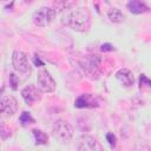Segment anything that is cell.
<instances>
[{"label": "cell", "instance_id": "6da1fadb", "mask_svg": "<svg viewBox=\"0 0 151 151\" xmlns=\"http://www.w3.org/2000/svg\"><path fill=\"white\" fill-rule=\"evenodd\" d=\"M61 22L77 32H85L90 28L91 17L86 8L78 7L63 17Z\"/></svg>", "mask_w": 151, "mask_h": 151}, {"label": "cell", "instance_id": "7a4b0ae2", "mask_svg": "<svg viewBox=\"0 0 151 151\" xmlns=\"http://www.w3.org/2000/svg\"><path fill=\"white\" fill-rule=\"evenodd\" d=\"M101 58L98 54H88L78 59L79 67L88 76V77H98L99 76V66Z\"/></svg>", "mask_w": 151, "mask_h": 151}, {"label": "cell", "instance_id": "3957f363", "mask_svg": "<svg viewBox=\"0 0 151 151\" xmlns=\"http://www.w3.org/2000/svg\"><path fill=\"white\" fill-rule=\"evenodd\" d=\"M52 134L57 140H59L63 144H66V143L71 142V139L73 137V127L66 120L59 119L53 124Z\"/></svg>", "mask_w": 151, "mask_h": 151}, {"label": "cell", "instance_id": "277c9868", "mask_svg": "<svg viewBox=\"0 0 151 151\" xmlns=\"http://www.w3.org/2000/svg\"><path fill=\"white\" fill-rule=\"evenodd\" d=\"M55 9L54 8H50V7H41L40 9H38L37 12H34L33 14V24L35 26L39 27H45L47 25H50L54 18H55Z\"/></svg>", "mask_w": 151, "mask_h": 151}, {"label": "cell", "instance_id": "5b68a950", "mask_svg": "<svg viewBox=\"0 0 151 151\" xmlns=\"http://www.w3.org/2000/svg\"><path fill=\"white\" fill-rule=\"evenodd\" d=\"M12 65L13 68L21 74H27L31 72V65L28 63L27 55L22 51H14L12 54Z\"/></svg>", "mask_w": 151, "mask_h": 151}, {"label": "cell", "instance_id": "8992f818", "mask_svg": "<svg viewBox=\"0 0 151 151\" xmlns=\"http://www.w3.org/2000/svg\"><path fill=\"white\" fill-rule=\"evenodd\" d=\"M37 84H38V87L42 92H46V93L53 92L55 90V86H57L54 79L52 78V76L50 74V72L46 71V70L39 71L38 77H37Z\"/></svg>", "mask_w": 151, "mask_h": 151}, {"label": "cell", "instance_id": "52a82bcc", "mask_svg": "<svg viewBox=\"0 0 151 151\" xmlns=\"http://www.w3.org/2000/svg\"><path fill=\"white\" fill-rule=\"evenodd\" d=\"M41 90L34 85H27L21 90V97L24 98L25 103L29 106L34 105L37 101L41 100Z\"/></svg>", "mask_w": 151, "mask_h": 151}, {"label": "cell", "instance_id": "ba28073f", "mask_svg": "<svg viewBox=\"0 0 151 151\" xmlns=\"http://www.w3.org/2000/svg\"><path fill=\"white\" fill-rule=\"evenodd\" d=\"M18 110V103L14 97L2 94L0 99V111L6 116H13Z\"/></svg>", "mask_w": 151, "mask_h": 151}, {"label": "cell", "instance_id": "9c48e42d", "mask_svg": "<svg viewBox=\"0 0 151 151\" xmlns=\"http://www.w3.org/2000/svg\"><path fill=\"white\" fill-rule=\"evenodd\" d=\"M77 149L80 150V151H101L103 146L93 137H91V136H81L79 138V143L77 145Z\"/></svg>", "mask_w": 151, "mask_h": 151}, {"label": "cell", "instance_id": "30bf717a", "mask_svg": "<svg viewBox=\"0 0 151 151\" xmlns=\"http://www.w3.org/2000/svg\"><path fill=\"white\" fill-rule=\"evenodd\" d=\"M74 106L78 109H84V107H96L98 106V101L96 100V98L90 94V93H85L79 96L76 101H74Z\"/></svg>", "mask_w": 151, "mask_h": 151}, {"label": "cell", "instance_id": "8fae6325", "mask_svg": "<svg viewBox=\"0 0 151 151\" xmlns=\"http://www.w3.org/2000/svg\"><path fill=\"white\" fill-rule=\"evenodd\" d=\"M116 78L124 85V86H131L134 83V78H133V73L126 68H122L116 73Z\"/></svg>", "mask_w": 151, "mask_h": 151}, {"label": "cell", "instance_id": "7c38bea8", "mask_svg": "<svg viewBox=\"0 0 151 151\" xmlns=\"http://www.w3.org/2000/svg\"><path fill=\"white\" fill-rule=\"evenodd\" d=\"M126 7L133 14H142V13H145V12L149 11V7L142 0H130L127 2Z\"/></svg>", "mask_w": 151, "mask_h": 151}, {"label": "cell", "instance_id": "4fadbf2b", "mask_svg": "<svg viewBox=\"0 0 151 151\" xmlns=\"http://www.w3.org/2000/svg\"><path fill=\"white\" fill-rule=\"evenodd\" d=\"M78 0H55L53 6L55 12H63V11H68L73 7H76Z\"/></svg>", "mask_w": 151, "mask_h": 151}, {"label": "cell", "instance_id": "5bb4252c", "mask_svg": "<svg viewBox=\"0 0 151 151\" xmlns=\"http://www.w3.org/2000/svg\"><path fill=\"white\" fill-rule=\"evenodd\" d=\"M107 18L110 19V21L118 24V22H122L124 20V14L118 8H111L107 12Z\"/></svg>", "mask_w": 151, "mask_h": 151}, {"label": "cell", "instance_id": "9a60e30c", "mask_svg": "<svg viewBox=\"0 0 151 151\" xmlns=\"http://www.w3.org/2000/svg\"><path fill=\"white\" fill-rule=\"evenodd\" d=\"M32 132H33V137H34V139H35V144L44 145V144H47V143H48V136H47L44 131L35 129V130H33Z\"/></svg>", "mask_w": 151, "mask_h": 151}, {"label": "cell", "instance_id": "2e32d148", "mask_svg": "<svg viewBox=\"0 0 151 151\" xmlns=\"http://www.w3.org/2000/svg\"><path fill=\"white\" fill-rule=\"evenodd\" d=\"M19 122L25 126V125L33 124V123H34V118L31 116V113H29V112L24 111V112L20 114V117H19Z\"/></svg>", "mask_w": 151, "mask_h": 151}, {"label": "cell", "instance_id": "e0dca14e", "mask_svg": "<svg viewBox=\"0 0 151 151\" xmlns=\"http://www.w3.org/2000/svg\"><path fill=\"white\" fill-rule=\"evenodd\" d=\"M139 85L140 88H151V79H149L145 74H142L139 78Z\"/></svg>", "mask_w": 151, "mask_h": 151}, {"label": "cell", "instance_id": "ac0fdd59", "mask_svg": "<svg viewBox=\"0 0 151 151\" xmlns=\"http://www.w3.org/2000/svg\"><path fill=\"white\" fill-rule=\"evenodd\" d=\"M19 83H20V80H19L18 76H15L14 73H9V85H11L12 90H17Z\"/></svg>", "mask_w": 151, "mask_h": 151}, {"label": "cell", "instance_id": "d6986e66", "mask_svg": "<svg viewBox=\"0 0 151 151\" xmlns=\"http://www.w3.org/2000/svg\"><path fill=\"white\" fill-rule=\"evenodd\" d=\"M106 140H107V143L110 144L111 147H116V145H117V137L113 133H107L106 134Z\"/></svg>", "mask_w": 151, "mask_h": 151}, {"label": "cell", "instance_id": "ffe728a7", "mask_svg": "<svg viewBox=\"0 0 151 151\" xmlns=\"http://www.w3.org/2000/svg\"><path fill=\"white\" fill-rule=\"evenodd\" d=\"M6 129H7V127H6V125L2 123V124H1V129H0V131H1V138H2L4 140H5V139H6L8 136H11L9 129H8V130H6Z\"/></svg>", "mask_w": 151, "mask_h": 151}, {"label": "cell", "instance_id": "44dd1931", "mask_svg": "<svg viewBox=\"0 0 151 151\" xmlns=\"http://www.w3.org/2000/svg\"><path fill=\"white\" fill-rule=\"evenodd\" d=\"M100 50L103 52H109V51H113V46L111 44H103L100 46Z\"/></svg>", "mask_w": 151, "mask_h": 151}, {"label": "cell", "instance_id": "7402d4cb", "mask_svg": "<svg viewBox=\"0 0 151 151\" xmlns=\"http://www.w3.org/2000/svg\"><path fill=\"white\" fill-rule=\"evenodd\" d=\"M34 64H35L37 66H38V65H39V66H42V65H44V63H42L39 58H37V55L34 57Z\"/></svg>", "mask_w": 151, "mask_h": 151}, {"label": "cell", "instance_id": "603a6c76", "mask_svg": "<svg viewBox=\"0 0 151 151\" xmlns=\"http://www.w3.org/2000/svg\"><path fill=\"white\" fill-rule=\"evenodd\" d=\"M26 4H29V2H32V1H34V0H24Z\"/></svg>", "mask_w": 151, "mask_h": 151}, {"label": "cell", "instance_id": "cb8c5ba5", "mask_svg": "<svg viewBox=\"0 0 151 151\" xmlns=\"http://www.w3.org/2000/svg\"><path fill=\"white\" fill-rule=\"evenodd\" d=\"M4 1H6V0H4Z\"/></svg>", "mask_w": 151, "mask_h": 151}]
</instances>
